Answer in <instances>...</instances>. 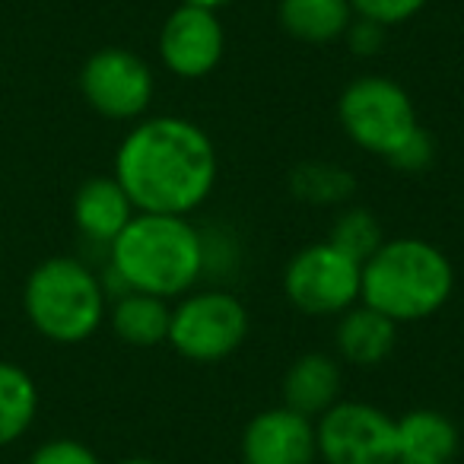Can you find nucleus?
<instances>
[{"label":"nucleus","instance_id":"13","mask_svg":"<svg viewBox=\"0 0 464 464\" xmlns=\"http://www.w3.org/2000/svg\"><path fill=\"white\" fill-rule=\"evenodd\" d=\"M341 392V369L331 356L305 353L290 366L284 379V407L303 413V417H322L337 404Z\"/></svg>","mask_w":464,"mask_h":464},{"label":"nucleus","instance_id":"18","mask_svg":"<svg viewBox=\"0 0 464 464\" xmlns=\"http://www.w3.org/2000/svg\"><path fill=\"white\" fill-rule=\"evenodd\" d=\"M39 411V388L26 369L0 360V449L23 436Z\"/></svg>","mask_w":464,"mask_h":464},{"label":"nucleus","instance_id":"15","mask_svg":"<svg viewBox=\"0 0 464 464\" xmlns=\"http://www.w3.org/2000/svg\"><path fill=\"white\" fill-rule=\"evenodd\" d=\"M394 426H398V458L445 464L458 449V430L436 411H413Z\"/></svg>","mask_w":464,"mask_h":464},{"label":"nucleus","instance_id":"7","mask_svg":"<svg viewBox=\"0 0 464 464\" xmlns=\"http://www.w3.org/2000/svg\"><path fill=\"white\" fill-rule=\"evenodd\" d=\"M362 265L331 242L309 246L286 267V296L305 315H334L360 296Z\"/></svg>","mask_w":464,"mask_h":464},{"label":"nucleus","instance_id":"10","mask_svg":"<svg viewBox=\"0 0 464 464\" xmlns=\"http://www.w3.org/2000/svg\"><path fill=\"white\" fill-rule=\"evenodd\" d=\"M160 54L179 77H204L223 58V26L217 14L194 4H181L160 33Z\"/></svg>","mask_w":464,"mask_h":464},{"label":"nucleus","instance_id":"19","mask_svg":"<svg viewBox=\"0 0 464 464\" xmlns=\"http://www.w3.org/2000/svg\"><path fill=\"white\" fill-rule=\"evenodd\" d=\"M331 246H337L341 252H347L350 258H356L362 265V261L382 246V229L372 213L350 210L337 219L334 232H331Z\"/></svg>","mask_w":464,"mask_h":464},{"label":"nucleus","instance_id":"25","mask_svg":"<svg viewBox=\"0 0 464 464\" xmlns=\"http://www.w3.org/2000/svg\"><path fill=\"white\" fill-rule=\"evenodd\" d=\"M394 464H439V461H423V458H398Z\"/></svg>","mask_w":464,"mask_h":464},{"label":"nucleus","instance_id":"22","mask_svg":"<svg viewBox=\"0 0 464 464\" xmlns=\"http://www.w3.org/2000/svg\"><path fill=\"white\" fill-rule=\"evenodd\" d=\"M29 464H99L92 449L73 439H52V442L39 445L29 458Z\"/></svg>","mask_w":464,"mask_h":464},{"label":"nucleus","instance_id":"12","mask_svg":"<svg viewBox=\"0 0 464 464\" xmlns=\"http://www.w3.org/2000/svg\"><path fill=\"white\" fill-rule=\"evenodd\" d=\"M134 204H130L128 191L121 188L118 179L109 175H96L86 179L73 194V219H77L80 232H86L96 242H115V236L130 223L134 217Z\"/></svg>","mask_w":464,"mask_h":464},{"label":"nucleus","instance_id":"8","mask_svg":"<svg viewBox=\"0 0 464 464\" xmlns=\"http://www.w3.org/2000/svg\"><path fill=\"white\" fill-rule=\"evenodd\" d=\"M318 451L328 464H394L398 426L372 404H334L318 423Z\"/></svg>","mask_w":464,"mask_h":464},{"label":"nucleus","instance_id":"1","mask_svg":"<svg viewBox=\"0 0 464 464\" xmlns=\"http://www.w3.org/2000/svg\"><path fill=\"white\" fill-rule=\"evenodd\" d=\"M115 179L140 213L185 217L217 181V153L198 124L181 118H153L118 147Z\"/></svg>","mask_w":464,"mask_h":464},{"label":"nucleus","instance_id":"4","mask_svg":"<svg viewBox=\"0 0 464 464\" xmlns=\"http://www.w3.org/2000/svg\"><path fill=\"white\" fill-rule=\"evenodd\" d=\"M23 305L42 337L54 343H80L96 334L105 315L99 280L77 258H48L29 274Z\"/></svg>","mask_w":464,"mask_h":464},{"label":"nucleus","instance_id":"9","mask_svg":"<svg viewBox=\"0 0 464 464\" xmlns=\"http://www.w3.org/2000/svg\"><path fill=\"white\" fill-rule=\"evenodd\" d=\"M80 90L99 115L128 121L147 111L153 99V73L128 48H99L80 71Z\"/></svg>","mask_w":464,"mask_h":464},{"label":"nucleus","instance_id":"11","mask_svg":"<svg viewBox=\"0 0 464 464\" xmlns=\"http://www.w3.org/2000/svg\"><path fill=\"white\" fill-rule=\"evenodd\" d=\"M318 439L312 420L290 407L265 411L242 436L246 464H315Z\"/></svg>","mask_w":464,"mask_h":464},{"label":"nucleus","instance_id":"21","mask_svg":"<svg viewBox=\"0 0 464 464\" xmlns=\"http://www.w3.org/2000/svg\"><path fill=\"white\" fill-rule=\"evenodd\" d=\"M426 0H350V7L375 26H394L423 10Z\"/></svg>","mask_w":464,"mask_h":464},{"label":"nucleus","instance_id":"16","mask_svg":"<svg viewBox=\"0 0 464 464\" xmlns=\"http://www.w3.org/2000/svg\"><path fill=\"white\" fill-rule=\"evenodd\" d=\"M169 322L172 312L166 309V303L147 293H130L111 309V328L130 347H156L169 341Z\"/></svg>","mask_w":464,"mask_h":464},{"label":"nucleus","instance_id":"17","mask_svg":"<svg viewBox=\"0 0 464 464\" xmlns=\"http://www.w3.org/2000/svg\"><path fill=\"white\" fill-rule=\"evenodd\" d=\"M350 0H280V23L293 39L331 42L347 33Z\"/></svg>","mask_w":464,"mask_h":464},{"label":"nucleus","instance_id":"20","mask_svg":"<svg viewBox=\"0 0 464 464\" xmlns=\"http://www.w3.org/2000/svg\"><path fill=\"white\" fill-rule=\"evenodd\" d=\"M293 188H296L299 198L309 200H341L350 194L353 179L347 172H337L328 166H303L293 175Z\"/></svg>","mask_w":464,"mask_h":464},{"label":"nucleus","instance_id":"3","mask_svg":"<svg viewBox=\"0 0 464 464\" xmlns=\"http://www.w3.org/2000/svg\"><path fill=\"white\" fill-rule=\"evenodd\" d=\"M455 274L436 246L420 239H394L362 261L360 296L369 309L392 322H417L445 305Z\"/></svg>","mask_w":464,"mask_h":464},{"label":"nucleus","instance_id":"23","mask_svg":"<svg viewBox=\"0 0 464 464\" xmlns=\"http://www.w3.org/2000/svg\"><path fill=\"white\" fill-rule=\"evenodd\" d=\"M430 160H432V140L426 137V130H420V128L388 156V162H394V166H401V169H423Z\"/></svg>","mask_w":464,"mask_h":464},{"label":"nucleus","instance_id":"5","mask_svg":"<svg viewBox=\"0 0 464 464\" xmlns=\"http://www.w3.org/2000/svg\"><path fill=\"white\" fill-rule=\"evenodd\" d=\"M341 124L362 150L392 156L417 130V111L398 83L360 77L341 96Z\"/></svg>","mask_w":464,"mask_h":464},{"label":"nucleus","instance_id":"6","mask_svg":"<svg viewBox=\"0 0 464 464\" xmlns=\"http://www.w3.org/2000/svg\"><path fill=\"white\" fill-rule=\"evenodd\" d=\"M248 334V315L229 293H200L172 312L169 343L194 362H217L239 350Z\"/></svg>","mask_w":464,"mask_h":464},{"label":"nucleus","instance_id":"2","mask_svg":"<svg viewBox=\"0 0 464 464\" xmlns=\"http://www.w3.org/2000/svg\"><path fill=\"white\" fill-rule=\"evenodd\" d=\"M111 267L134 293L166 299L198 280L204 248L181 217L137 213L111 242Z\"/></svg>","mask_w":464,"mask_h":464},{"label":"nucleus","instance_id":"26","mask_svg":"<svg viewBox=\"0 0 464 464\" xmlns=\"http://www.w3.org/2000/svg\"><path fill=\"white\" fill-rule=\"evenodd\" d=\"M121 464H156V461H150V458H128V461H121Z\"/></svg>","mask_w":464,"mask_h":464},{"label":"nucleus","instance_id":"24","mask_svg":"<svg viewBox=\"0 0 464 464\" xmlns=\"http://www.w3.org/2000/svg\"><path fill=\"white\" fill-rule=\"evenodd\" d=\"M185 4H194V7H207V10H217V7H226L232 0H185Z\"/></svg>","mask_w":464,"mask_h":464},{"label":"nucleus","instance_id":"14","mask_svg":"<svg viewBox=\"0 0 464 464\" xmlns=\"http://www.w3.org/2000/svg\"><path fill=\"white\" fill-rule=\"evenodd\" d=\"M394 347V322L385 318L382 312L369 309H353L343 315L341 328H337V350L343 353V360L360 362V366H375L382 362Z\"/></svg>","mask_w":464,"mask_h":464}]
</instances>
